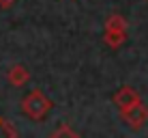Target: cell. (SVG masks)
<instances>
[{
  "label": "cell",
  "mask_w": 148,
  "mask_h": 138,
  "mask_svg": "<svg viewBox=\"0 0 148 138\" xmlns=\"http://www.w3.org/2000/svg\"><path fill=\"white\" fill-rule=\"evenodd\" d=\"M120 117H122V121H125L131 130H142V127L148 123V104H144V101H137L135 106L122 110Z\"/></svg>",
  "instance_id": "2"
},
{
  "label": "cell",
  "mask_w": 148,
  "mask_h": 138,
  "mask_svg": "<svg viewBox=\"0 0 148 138\" xmlns=\"http://www.w3.org/2000/svg\"><path fill=\"white\" fill-rule=\"evenodd\" d=\"M52 110V99L39 89H32L22 99V112L32 121H43Z\"/></svg>",
  "instance_id": "1"
},
{
  "label": "cell",
  "mask_w": 148,
  "mask_h": 138,
  "mask_svg": "<svg viewBox=\"0 0 148 138\" xmlns=\"http://www.w3.org/2000/svg\"><path fill=\"white\" fill-rule=\"evenodd\" d=\"M49 138H82V136L75 134V132H73V127H69V125H60L58 130H56L54 134L49 136Z\"/></svg>",
  "instance_id": "7"
},
{
  "label": "cell",
  "mask_w": 148,
  "mask_h": 138,
  "mask_svg": "<svg viewBox=\"0 0 148 138\" xmlns=\"http://www.w3.org/2000/svg\"><path fill=\"white\" fill-rule=\"evenodd\" d=\"M13 4H15V0H0V9H9Z\"/></svg>",
  "instance_id": "9"
},
{
  "label": "cell",
  "mask_w": 148,
  "mask_h": 138,
  "mask_svg": "<svg viewBox=\"0 0 148 138\" xmlns=\"http://www.w3.org/2000/svg\"><path fill=\"white\" fill-rule=\"evenodd\" d=\"M105 30H125L127 33V22L120 15H112L108 22H105Z\"/></svg>",
  "instance_id": "6"
},
{
  "label": "cell",
  "mask_w": 148,
  "mask_h": 138,
  "mask_svg": "<svg viewBox=\"0 0 148 138\" xmlns=\"http://www.w3.org/2000/svg\"><path fill=\"white\" fill-rule=\"evenodd\" d=\"M13 138H17V134H15V136H13Z\"/></svg>",
  "instance_id": "10"
},
{
  "label": "cell",
  "mask_w": 148,
  "mask_h": 138,
  "mask_svg": "<svg viewBox=\"0 0 148 138\" xmlns=\"http://www.w3.org/2000/svg\"><path fill=\"white\" fill-rule=\"evenodd\" d=\"M103 41H105V45H108V48L118 50L120 45L127 41V33H125V30H105Z\"/></svg>",
  "instance_id": "5"
},
{
  "label": "cell",
  "mask_w": 148,
  "mask_h": 138,
  "mask_svg": "<svg viewBox=\"0 0 148 138\" xmlns=\"http://www.w3.org/2000/svg\"><path fill=\"white\" fill-rule=\"evenodd\" d=\"M137 101H142V97H140V93H137L133 86H122L118 93L114 95V106H116V110H118V112L131 108V106H135Z\"/></svg>",
  "instance_id": "3"
},
{
  "label": "cell",
  "mask_w": 148,
  "mask_h": 138,
  "mask_svg": "<svg viewBox=\"0 0 148 138\" xmlns=\"http://www.w3.org/2000/svg\"><path fill=\"white\" fill-rule=\"evenodd\" d=\"M15 134H17V132H15V127L9 123L7 119H2V117H0V138H13Z\"/></svg>",
  "instance_id": "8"
},
{
  "label": "cell",
  "mask_w": 148,
  "mask_h": 138,
  "mask_svg": "<svg viewBox=\"0 0 148 138\" xmlns=\"http://www.w3.org/2000/svg\"><path fill=\"white\" fill-rule=\"evenodd\" d=\"M7 80H9V84H13V86H26L30 82V71L24 67V65H11L7 71Z\"/></svg>",
  "instance_id": "4"
}]
</instances>
